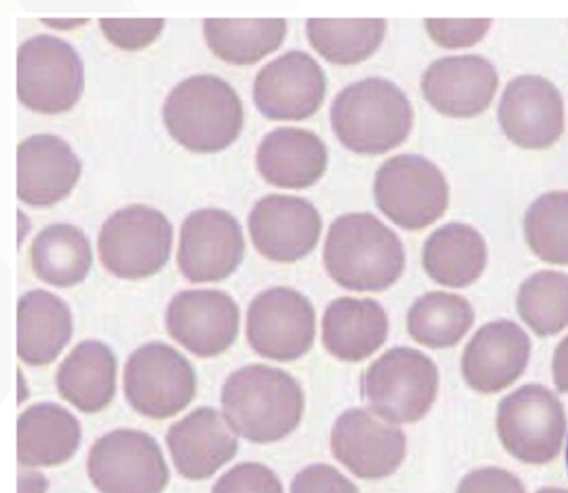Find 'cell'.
Listing matches in <instances>:
<instances>
[{
    "instance_id": "6da1fadb",
    "label": "cell",
    "mask_w": 568,
    "mask_h": 493,
    "mask_svg": "<svg viewBox=\"0 0 568 493\" xmlns=\"http://www.w3.org/2000/svg\"><path fill=\"white\" fill-rule=\"evenodd\" d=\"M223 416L236 435L271 444L302 423L305 398L296 379L282 369L247 365L236 370L222 390Z\"/></svg>"
},
{
    "instance_id": "7a4b0ae2",
    "label": "cell",
    "mask_w": 568,
    "mask_h": 493,
    "mask_svg": "<svg viewBox=\"0 0 568 493\" xmlns=\"http://www.w3.org/2000/svg\"><path fill=\"white\" fill-rule=\"evenodd\" d=\"M324 263L346 290L382 292L400 279L406 254L398 235L374 214L348 213L328 230Z\"/></svg>"
},
{
    "instance_id": "3957f363",
    "label": "cell",
    "mask_w": 568,
    "mask_h": 493,
    "mask_svg": "<svg viewBox=\"0 0 568 493\" xmlns=\"http://www.w3.org/2000/svg\"><path fill=\"white\" fill-rule=\"evenodd\" d=\"M413 118L405 92L378 78L348 85L332 107L335 135L358 155H382L399 147L412 131Z\"/></svg>"
},
{
    "instance_id": "277c9868",
    "label": "cell",
    "mask_w": 568,
    "mask_h": 493,
    "mask_svg": "<svg viewBox=\"0 0 568 493\" xmlns=\"http://www.w3.org/2000/svg\"><path fill=\"white\" fill-rule=\"evenodd\" d=\"M163 120L183 148L211 153L229 148L240 137L244 111L229 82L214 76H195L171 91Z\"/></svg>"
},
{
    "instance_id": "5b68a950",
    "label": "cell",
    "mask_w": 568,
    "mask_h": 493,
    "mask_svg": "<svg viewBox=\"0 0 568 493\" xmlns=\"http://www.w3.org/2000/svg\"><path fill=\"white\" fill-rule=\"evenodd\" d=\"M438 369L426 354L394 348L381 355L363 378V394L388 423L412 424L425 417L438 393Z\"/></svg>"
},
{
    "instance_id": "8992f818",
    "label": "cell",
    "mask_w": 568,
    "mask_h": 493,
    "mask_svg": "<svg viewBox=\"0 0 568 493\" xmlns=\"http://www.w3.org/2000/svg\"><path fill=\"white\" fill-rule=\"evenodd\" d=\"M172 241L173 229L166 215L149 205L132 204L102 224L100 261L118 279H149L168 263Z\"/></svg>"
},
{
    "instance_id": "52a82bcc",
    "label": "cell",
    "mask_w": 568,
    "mask_h": 493,
    "mask_svg": "<svg viewBox=\"0 0 568 493\" xmlns=\"http://www.w3.org/2000/svg\"><path fill=\"white\" fill-rule=\"evenodd\" d=\"M18 98L41 114L69 111L84 90V66L65 40L37 36L18 50Z\"/></svg>"
},
{
    "instance_id": "ba28073f",
    "label": "cell",
    "mask_w": 568,
    "mask_h": 493,
    "mask_svg": "<svg viewBox=\"0 0 568 493\" xmlns=\"http://www.w3.org/2000/svg\"><path fill=\"white\" fill-rule=\"evenodd\" d=\"M375 199L378 209L400 229L418 231L446 213L449 187L435 163L418 155H398L377 171Z\"/></svg>"
},
{
    "instance_id": "9c48e42d",
    "label": "cell",
    "mask_w": 568,
    "mask_h": 493,
    "mask_svg": "<svg viewBox=\"0 0 568 493\" xmlns=\"http://www.w3.org/2000/svg\"><path fill=\"white\" fill-rule=\"evenodd\" d=\"M129 404L143 416L164 420L187 408L197 393L192 364L174 348L150 343L134 351L123 370Z\"/></svg>"
},
{
    "instance_id": "30bf717a",
    "label": "cell",
    "mask_w": 568,
    "mask_h": 493,
    "mask_svg": "<svg viewBox=\"0 0 568 493\" xmlns=\"http://www.w3.org/2000/svg\"><path fill=\"white\" fill-rule=\"evenodd\" d=\"M87 466L101 493H162L170 481L158 441L140 430H113L98 439Z\"/></svg>"
},
{
    "instance_id": "8fae6325",
    "label": "cell",
    "mask_w": 568,
    "mask_h": 493,
    "mask_svg": "<svg viewBox=\"0 0 568 493\" xmlns=\"http://www.w3.org/2000/svg\"><path fill=\"white\" fill-rule=\"evenodd\" d=\"M501 443L526 464L552 461L566 434L565 410L559 399L540 385H526L506 396L498 413Z\"/></svg>"
},
{
    "instance_id": "7c38bea8",
    "label": "cell",
    "mask_w": 568,
    "mask_h": 493,
    "mask_svg": "<svg viewBox=\"0 0 568 493\" xmlns=\"http://www.w3.org/2000/svg\"><path fill=\"white\" fill-rule=\"evenodd\" d=\"M316 314L307 298L286 286L257 294L246 314L247 343L256 354L276 362H293L312 349Z\"/></svg>"
},
{
    "instance_id": "4fadbf2b",
    "label": "cell",
    "mask_w": 568,
    "mask_h": 493,
    "mask_svg": "<svg viewBox=\"0 0 568 493\" xmlns=\"http://www.w3.org/2000/svg\"><path fill=\"white\" fill-rule=\"evenodd\" d=\"M244 251L241 224L231 213L219 209L194 211L182 224L179 269L191 283L220 282L236 271Z\"/></svg>"
},
{
    "instance_id": "5bb4252c",
    "label": "cell",
    "mask_w": 568,
    "mask_h": 493,
    "mask_svg": "<svg viewBox=\"0 0 568 493\" xmlns=\"http://www.w3.org/2000/svg\"><path fill=\"white\" fill-rule=\"evenodd\" d=\"M240 306L230 294L216 290L175 294L166 312L169 334L200 358L229 351L240 333Z\"/></svg>"
},
{
    "instance_id": "9a60e30c",
    "label": "cell",
    "mask_w": 568,
    "mask_h": 493,
    "mask_svg": "<svg viewBox=\"0 0 568 493\" xmlns=\"http://www.w3.org/2000/svg\"><path fill=\"white\" fill-rule=\"evenodd\" d=\"M247 223L256 251L281 263L301 261L312 253L323 231L315 205L287 194H268L257 201Z\"/></svg>"
},
{
    "instance_id": "2e32d148",
    "label": "cell",
    "mask_w": 568,
    "mask_h": 493,
    "mask_svg": "<svg viewBox=\"0 0 568 493\" xmlns=\"http://www.w3.org/2000/svg\"><path fill=\"white\" fill-rule=\"evenodd\" d=\"M253 91L256 108L267 119L302 121L322 108L326 77L304 51H288L257 73Z\"/></svg>"
},
{
    "instance_id": "e0dca14e",
    "label": "cell",
    "mask_w": 568,
    "mask_h": 493,
    "mask_svg": "<svg viewBox=\"0 0 568 493\" xmlns=\"http://www.w3.org/2000/svg\"><path fill=\"white\" fill-rule=\"evenodd\" d=\"M333 454L359 479L395 474L406 457L407 439L396 426L382 423L366 409H349L332 431Z\"/></svg>"
},
{
    "instance_id": "ac0fdd59",
    "label": "cell",
    "mask_w": 568,
    "mask_h": 493,
    "mask_svg": "<svg viewBox=\"0 0 568 493\" xmlns=\"http://www.w3.org/2000/svg\"><path fill=\"white\" fill-rule=\"evenodd\" d=\"M499 120L506 138L515 145L530 150L549 148L565 129L560 91L541 77L515 78L504 91Z\"/></svg>"
},
{
    "instance_id": "d6986e66",
    "label": "cell",
    "mask_w": 568,
    "mask_h": 493,
    "mask_svg": "<svg viewBox=\"0 0 568 493\" xmlns=\"http://www.w3.org/2000/svg\"><path fill=\"white\" fill-rule=\"evenodd\" d=\"M499 76L479 56L442 58L422 78V91L440 114L466 119L481 114L497 94Z\"/></svg>"
},
{
    "instance_id": "ffe728a7",
    "label": "cell",
    "mask_w": 568,
    "mask_h": 493,
    "mask_svg": "<svg viewBox=\"0 0 568 493\" xmlns=\"http://www.w3.org/2000/svg\"><path fill=\"white\" fill-rule=\"evenodd\" d=\"M530 339L509 321L489 323L474 335L463 354V375L483 394L501 392L528 365Z\"/></svg>"
},
{
    "instance_id": "44dd1931",
    "label": "cell",
    "mask_w": 568,
    "mask_h": 493,
    "mask_svg": "<svg viewBox=\"0 0 568 493\" xmlns=\"http://www.w3.org/2000/svg\"><path fill=\"white\" fill-rule=\"evenodd\" d=\"M166 443L173 465L184 479H210L237 452L236 437L224 416L212 408H200L174 423Z\"/></svg>"
},
{
    "instance_id": "7402d4cb",
    "label": "cell",
    "mask_w": 568,
    "mask_h": 493,
    "mask_svg": "<svg viewBox=\"0 0 568 493\" xmlns=\"http://www.w3.org/2000/svg\"><path fill=\"white\" fill-rule=\"evenodd\" d=\"M81 163L69 143L55 135H34L18 147V199L37 208L69 197Z\"/></svg>"
},
{
    "instance_id": "603a6c76",
    "label": "cell",
    "mask_w": 568,
    "mask_h": 493,
    "mask_svg": "<svg viewBox=\"0 0 568 493\" xmlns=\"http://www.w3.org/2000/svg\"><path fill=\"white\" fill-rule=\"evenodd\" d=\"M256 168L273 187L303 190L324 177L327 149L312 131L276 129L267 133L257 148Z\"/></svg>"
},
{
    "instance_id": "cb8c5ba5",
    "label": "cell",
    "mask_w": 568,
    "mask_h": 493,
    "mask_svg": "<svg viewBox=\"0 0 568 493\" xmlns=\"http://www.w3.org/2000/svg\"><path fill=\"white\" fill-rule=\"evenodd\" d=\"M389 322L384 306L369 298H338L326 308L323 343L347 363L365 361L387 341Z\"/></svg>"
},
{
    "instance_id": "d4e9b609",
    "label": "cell",
    "mask_w": 568,
    "mask_h": 493,
    "mask_svg": "<svg viewBox=\"0 0 568 493\" xmlns=\"http://www.w3.org/2000/svg\"><path fill=\"white\" fill-rule=\"evenodd\" d=\"M72 314L58 295L36 290L18 302L17 351L32 366H45L57 361L72 336Z\"/></svg>"
},
{
    "instance_id": "484cf974",
    "label": "cell",
    "mask_w": 568,
    "mask_h": 493,
    "mask_svg": "<svg viewBox=\"0 0 568 493\" xmlns=\"http://www.w3.org/2000/svg\"><path fill=\"white\" fill-rule=\"evenodd\" d=\"M118 362L111 349L85 341L72 349L58 369V392L81 413L106 409L116 393Z\"/></svg>"
},
{
    "instance_id": "4316f807",
    "label": "cell",
    "mask_w": 568,
    "mask_h": 493,
    "mask_svg": "<svg viewBox=\"0 0 568 493\" xmlns=\"http://www.w3.org/2000/svg\"><path fill=\"white\" fill-rule=\"evenodd\" d=\"M81 443L79 420L54 403L36 404L18 419V461L27 467L64 464Z\"/></svg>"
},
{
    "instance_id": "83f0119b",
    "label": "cell",
    "mask_w": 568,
    "mask_h": 493,
    "mask_svg": "<svg viewBox=\"0 0 568 493\" xmlns=\"http://www.w3.org/2000/svg\"><path fill=\"white\" fill-rule=\"evenodd\" d=\"M483 235L469 224L449 223L433 232L423 249V266L433 281L464 288L479 279L487 265Z\"/></svg>"
},
{
    "instance_id": "f1b7e54d",
    "label": "cell",
    "mask_w": 568,
    "mask_h": 493,
    "mask_svg": "<svg viewBox=\"0 0 568 493\" xmlns=\"http://www.w3.org/2000/svg\"><path fill=\"white\" fill-rule=\"evenodd\" d=\"M30 263L39 280L58 288L84 282L92 251L84 232L72 224H51L30 247Z\"/></svg>"
},
{
    "instance_id": "f546056e",
    "label": "cell",
    "mask_w": 568,
    "mask_h": 493,
    "mask_svg": "<svg viewBox=\"0 0 568 493\" xmlns=\"http://www.w3.org/2000/svg\"><path fill=\"white\" fill-rule=\"evenodd\" d=\"M285 19H205L204 37L225 63L251 66L281 48Z\"/></svg>"
},
{
    "instance_id": "4dcf8cb0",
    "label": "cell",
    "mask_w": 568,
    "mask_h": 493,
    "mask_svg": "<svg viewBox=\"0 0 568 493\" xmlns=\"http://www.w3.org/2000/svg\"><path fill=\"white\" fill-rule=\"evenodd\" d=\"M385 19H308L310 44L329 63L355 66L368 59L385 39Z\"/></svg>"
},
{
    "instance_id": "1f68e13d",
    "label": "cell",
    "mask_w": 568,
    "mask_h": 493,
    "mask_svg": "<svg viewBox=\"0 0 568 493\" xmlns=\"http://www.w3.org/2000/svg\"><path fill=\"white\" fill-rule=\"evenodd\" d=\"M470 303L463 296L430 292L418 298L407 315L408 333L422 345L444 349L457 345L474 323Z\"/></svg>"
},
{
    "instance_id": "d6a6232c",
    "label": "cell",
    "mask_w": 568,
    "mask_h": 493,
    "mask_svg": "<svg viewBox=\"0 0 568 493\" xmlns=\"http://www.w3.org/2000/svg\"><path fill=\"white\" fill-rule=\"evenodd\" d=\"M518 308L537 335L560 333L568 325V275L555 271L534 274L520 288Z\"/></svg>"
},
{
    "instance_id": "836d02e7",
    "label": "cell",
    "mask_w": 568,
    "mask_h": 493,
    "mask_svg": "<svg viewBox=\"0 0 568 493\" xmlns=\"http://www.w3.org/2000/svg\"><path fill=\"white\" fill-rule=\"evenodd\" d=\"M525 234L542 261L568 264V192L554 191L537 199L525 215Z\"/></svg>"
},
{
    "instance_id": "e575fe53",
    "label": "cell",
    "mask_w": 568,
    "mask_h": 493,
    "mask_svg": "<svg viewBox=\"0 0 568 493\" xmlns=\"http://www.w3.org/2000/svg\"><path fill=\"white\" fill-rule=\"evenodd\" d=\"M212 493H284V489L273 470L257 462H244L225 472Z\"/></svg>"
},
{
    "instance_id": "d590c367",
    "label": "cell",
    "mask_w": 568,
    "mask_h": 493,
    "mask_svg": "<svg viewBox=\"0 0 568 493\" xmlns=\"http://www.w3.org/2000/svg\"><path fill=\"white\" fill-rule=\"evenodd\" d=\"M163 19H100V28L113 46L140 50L159 38Z\"/></svg>"
},
{
    "instance_id": "8d00e7d4",
    "label": "cell",
    "mask_w": 568,
    "mask_h": 493,
    "mask_svg": "<svg viewBox=\"0 0 568 493\" xmlns=\"http://www.w3.org/2000/svg\"><path fill=\"white\" fill-rule=\"evenodd\" d=\"M490 19H426L430 38L443 48L473 47L488 33Z\"/></svg>"
},
{
    "instance_id": "74e56055",
    "label": "cell",
    "mask_w": 568,
    "mask_h": 493,
    "mask_svg": "<svg viewBox=\"0 0 568 493\" xmlns=\"http://www.w3.org/2000/svg\"><path fill=\"white\" fill-rule=\"evenodd\" d=\"M292 493H359L346 476L332 465H310L298 472Z\"/></svg>"
},
{
    "instance_id": "f35d334b",
    "label": "cell",
    "mask_w": 568,
    "mask_h": 493,
    "mask_svg": "<svg viewBox=\"0 0 568 493\" xmlns=\"http://www.w3.org/2000/svg\"><path fill=\"white\" fill-rule=\"evenodd\" d=\"M458 493H526L510 472L501 469H480L470 472L460 482Z\"/></svg>"
},
{
    "instance_id": "ab89813d",
    "label": "cell",
    "mask_w": 568,
    "mask_h": 493,
    "mask_svg": "<svg viewBox=\"0 0 568 493\" xmlns=\"http://www.w3.org/2000/svg\"><path fill=\"white\" fill-rule=\"evenodd\" d=\"M554 378L559 392L568 393V336L556 349L554 358Z\"/></svg>"
},
{
    "instance_id": "60d3db41",
    "label": "cell",
    "mask_w": 568,
    "mask_h": 493,
    "mask_svg": "<svg viewBox=\"0 0 568 493\" xmlns=\"http://www.w3.org/2000/svg\"><path fill=\"white\" fill-rule=\"evenodd\" d=\"M19 493H45L49 482L37 471H22L18 479Z\"/></svg>"
},
{
    "instance_id": "b9f144b4",
    "label": "cell",
    "mask_w": 568,
    "mask_h": 493,
    "mask_svg": "<svg viewBox=\"0 0 568 493\" xmlns=\"http://www.w3.org/2000/svg\"><path fill=\"white\" fill-rule=\"evenodd\" d=\"M537 493H568V491L562 489H542Z\"/></svg>"
},
{
    "instance_id": "7bdbcfd3",
    "label": "cell",
    "mask_w": 568,
    "mask_h": 493,
    "mask_svg": "<svg viewBox=\"0 0 568 493\" xmlns=\"http://www.w3.org/2000/svg\"><path fill=\"white\" fill-rule=\"evenodd\" d=\"M567 465H568V446H567Z\"/></svg>"
}]
</instances>
